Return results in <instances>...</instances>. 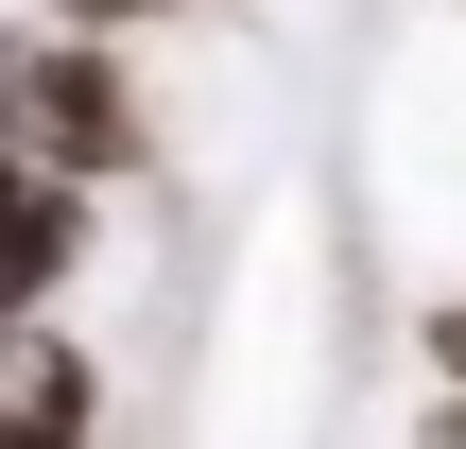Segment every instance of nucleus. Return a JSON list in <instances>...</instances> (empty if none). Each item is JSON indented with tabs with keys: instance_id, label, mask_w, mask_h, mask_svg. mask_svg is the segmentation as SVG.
Returning <instances> with one entry per match:
<instances>
[{
	"instance_id": "nucleus-1",
	"label": "nucleus",
	"mask_w": 466,
	"mask_h": 449,
	"mask_svg": "<svg viewBox=\"0 0 466 449\" xmlns=\"http://www.w3.org/2000/svg\"><path fill=\"white\" fill-rule=\"evenodd\" d=\"M0 138L52 156L69 190H138L173 138H156V87L121 69V35H69V17H0Z\"/></svg>"
},
{
	"instance_id": "nucleus-7",
	"label": "nucleus",
	"mask_w": 466,
	"mask_h": 449,
	"mask_svg": "<svg viewBox=\"0 0 466 449\" xmlns=\"http://www.w3.org/2000/svg\"><path fill=\"white\" fill-rule=\"evenodd\" d=\"M17 329H35V294H0V363H17Z\"/></svg>"
},
{
	"instance_id": "nucleus-5",
	"label": "nucleus",
	"mask_w": 466,
	"mask_h": 449,
	"mask_svg": "<svg viewBox=\"0 0 466 449\" xmlns=\"http://www.w3.org/2000/svg\"><path fill=\"white\" fill-rule=\"evenodd\" d=\"M415 363H432V381H466V277L432 294V311H415Z\"/></svg>"
},
{
	"instance_id": "nucleus-4",
	"label": "nucleus",
	"mask_w": 466,
	"mask_h": 449,
	"mask_svg": "<svg viewBox=\"0 0 466 449\" xmlns=\"http://www.w3.org/2000/svg\"><path fill=\"white\" fill-rule=\"evenodd\" d=\"M35 17H69V35H156V17H208V0H35Z\"/></svg>"
},
{
	"instance_id": "nucleus-8",
	"label": "nucleus",
	"mask_w": 466,
	"mask_h": 449,
	"mask_svg": "<svg viewBox=\"0 0 466 449\" xmlns=\"http://www.w3.org/2000/svg\"><path fill=\"white\" fill-rule=\"evenodd\" d=\"M432 17H466V0H432Z\"/></svg>"
},
{
	"instance_id": "nucleus-2",
	"label": "nucleus",
	"mask_w": 466,
	"mask_h": 449,
	"mask_svg": "<svg viewBox=\"0 0 466 449\" xmlns=\"http://www.w3.org/2000/svg\"><path fill=\"white\" fill-rule=\"evenodd\" d=\"M104 260V190H69L52 156H17L0 138V294H35V311H69V277Z\"/></svg>"
},
{
	"instance_id": "nucleus-6",
	"label": "nucleus",
	"mask_w": 466,
	"mask_h": 449,
	"mask_svg": "<svg viewBox=\"0 0 466 449\" xmlns=\"http://www.w3.org/2000/svg\"><path fill=\"white\" fill-rule=\"evenodd\" d=\"M415 449H466V381H432V398H415Z\"/></svg>"
},
{
	"instance_id": "nucleus-3",
	"label": "nucleus",
	"mask_w": 466,
	"mask_h": 449,
	"mask_svg": "<svg viewBox=\"0 0 466 449\" xmlns=\"http://www.w3.org/2000/svg\"><path fill=\"white\" fill-rule=\"evenodd\" d=\"M0 449H104V363L35 311L17 329V363H0Z\"/></svg>"
}]
</instances>
